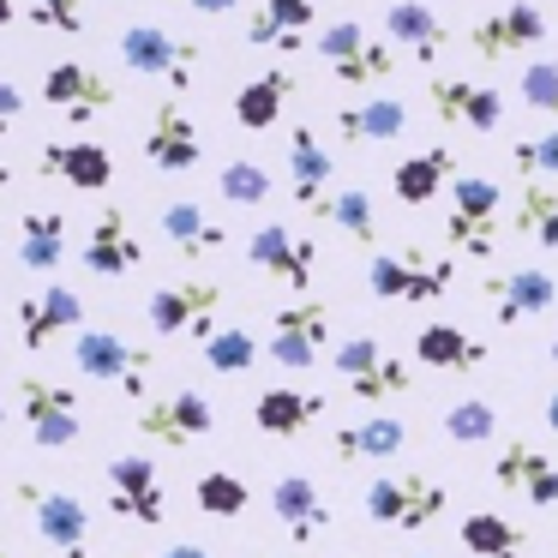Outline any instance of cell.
<instances>
[{
	"label": "cell",
	"instance_id": "53",
	"mask_svg": "<svg viewBox=\"0 0 558 558\" xmlns=\"http://www.w3.org/2000/svg\"><path fill=\"white\" fill-rule=\"evenodd\" d=\"M553 366H558V318H553Z\"/></svg>",
	"mask_w": 558,
	"mask_h": 558
},
{
	"label": "cell",
	"instance_id": "19",
	"mask_svg": "<svg viewBox=\"0 0 558 558\" xmlns=\"http://www.w3.org/2000/svg\"><path fill=\"white\" fill-rule=\"evenodd\" d=\"M145 162L157 174H193L205 162V138H198L193 114L181 109V97L157 102V114L145 126Z\"/></svg>",
	"mask_w": 558,
	"mask_h": 558
},
{
	"label": "cell",
	"instance_id": "30",
	"mask_svg": "<svg viewBox=\"0 0 558 558\" xmlns=\"http://www.w3.org/2000/svg\"><path fill=\"white\" fill-rule=\"evenodd\" d=\"M318 414H325V397L318 390H294V385H270L253 402V426L265 438H301V433H313Z\"/></svg>",
	"mask_w": 558,
	"mask_h": 558
},
{
	"label": "cell",
	"instance_id": "32",
	"mask_svg": "<svg viewBox=\"0 0 558 558\" xmlns=\"http://www.w3.org/2000/svg\"><path fill=\"white\" fill-rule=\"evenodd\" d=\"M337 133L349 145H390V138L409 133V102L402 97H361L337 109Z\"/></svg>",
	"mask_w": 558,
	"mask_h": 558
},
{
	"label": "cell",
	"instance_id": "39",
	"mask_svg": "<svg viewBox=\"0 0 558 558\" xmlns=\"http://www.w3.org/2000/svg\"><path fill=\"white\" fill-rule=\"evenodd\" d=\"M409 390H414V366H409V361H397V354H385V361L366 366L361 378H349V397H354V402H366V409H385V402L409 397Z\"/></svg>",
	"mask_w": 558,
	"mask_h": 558
},
{
	"label": "cell",
	"instance_id": "25",
	"mask_svg": "<svg viewBox=\"0 0 558 558\" xmlns=\"http://www.w3.org/2000/svg\"><path fill=\"white\" fill-rule=\"evenodd\" d=\"M337 462H397L409 450V421L402 414H361L330 433Z\"/></svg>",
	"mask_w": 558,
	"mask_h": 558
},
{
	"label": "cell",
	"instance_id": "48",
	"mask_svg": "<svg viewBox=\"0 0 558 558\" xmlns=\"http://www.w3.org/2000/svg\"><path fill=\"white\" fill-rule=\"evenodd\" d=\"M181 7H193V13H205V19H229L241 0H181Z\"/></svg>",
	"mask_w": 558,
	"mask_h": 558
},
{
	"label": "cell",
	"instance_id": "36",
	"mask_svg": "<svg viewBox=\"0 0 558 558\" xmlns=\"http://www.w3.org/2000/svg\"><path fill=\"white\" fill-rule=\"evenodd\" d=\"M510 234H522V241L558 253V193H553V181H522L517 217H510Z\"/></svg>",
	"mask_w": 558,
	"mask_h": 558
},
{
	"label": "cell",
	"instance_id": "34",
	"mask_svg": "<svg viewBox=\"0 0 558 558\" xmlns=\"http://www.w3.org/2000/svg\"><path fill=\"white\" fill-rule=\"evenodd\" d=\"M66 246H73V222L61 210H25L19 217V265L25 270H61L66 265Z\"/></svg>",
	"mask_w": 558,
	"mask_h": 558
},
{
	"label": "cell",
	"instance_id": "16",
	"mask_svg": "<svg viewBox=\"0 0 558 558\" xmlns=\"http://www.w3.org/2000/svg\"><path fill=\"white\" fill-rule=\"evenodd\" d=\"M78 330H85V301H78V289H66V282H49L43 294H25V301H19V349L25 354H43L49 342L78 337Z\"/></svg>",
	"mask_w": 558,
	"mask_h": 558
},
{
	"label": "cell",
	"instance_id": "27",
	"mask_svg": "<svg viewBox=\"0 0 558 558\" xmlns=\"http://www.w3.org/2000/svg\"><path fill=\"white\" fill-rule=\"evenodd\" d=\"M385 31H390V43L397 49H409L414 61L433 73L438 61H445V49H450V31H445V19L426 7V0H390V13H385Z\"/></svg>",
	"mask_w": 558,
	"mask_h": 558
},
{
	"label": "cell",
	"instance_id": "12",
	"mask_svg": "<svg viewBox=\"0 0 558 558\" xmlns=\"http://www.w3.org/2000/svg\"><path fill=\"white\" fill-rule=\"evenodd\" d=\"M426 97H433V109H438L445 126H469V133H481V138L505 126V90L486 85V78L433 73L426 78Z\"/></svg>",
	"mask_w": 558,
	"mask_h": 558
},
{
	"label": "cell",
	"instance_id": "18",
	"mask_svg": "<svg viewBox=\"0 0 558 558\" xmlns=\"http://www.w3.org/2000/svg\"><path fill=\"white\" fill-rule=\"evenodd\" d=\"M486 301H493V318L498 325H522V318H541L558 306V277L553 270H534V265H517V270H486Z\"/></svg>",
	"mask_w": 558,
	"mask_h": 558
},
{
	"label": "cell",
	"instance_id": "2",
	"mask_svg": "<svg viewBox=\"0 0 558 558\" xmlns=\"http://www.w3.org/2000/svg\"><path fill=\"white\" fill-rule=\"evenodd\" d=\"M114 54H121L126 73L157 78V85H169L174 97H186V90H193L198 61H205V49H198L193 37H174V31H162V25H121Z\"/></svg>",
	"mask_w": 558,
	"mask_h": 558
},
{
	"label": "cell",
	"instance_id": "5",
	"mask_svg": "<svg viewBox=\"0 0 558 558\" xmlns=\"http://www.w3.org/2000/svg\"><path fill=\"white\" fill-rule=\"evenodd\" d=\"M505 186L486 174H457L450 181V217H445V241L469 258H493L498 229H505Z\"/></svg>",
	"mask_w": 558,
	"mask_h": 558
},
{
	"label": "cell",
	"instance_id": "43",
	"mask_svg": "<svg viewBox=\"0 0 558 558\" xmlns=\"http://www.w3.org/2000/svg\"><path fill=\"white\" fill-rule=\"evenodd\" d=\"M510 162H517L522 181H546V174H558V126L522 133L517 145H510Z\"/></svg>",
	"mask_w": 558,
	"mask_h": 558
},
{
	"label": "cell",
	"instance_id": "37",
	"mask_svg": "<svg viewBox=\"0 0 558 558\" xmlns=\"http://www.w3.org/2000/svg\"><path fill=\"white\" fill-rule=\"evenodd\" d=\"M198 354H205V366H210V373H222V378H241V373H253V366H258V354H265V342H258L246 325H217L205 342H198Z\"/></svg>",
	"mask_w": 558,
	"mask_h": 558
},
{
	"label": "cell",
	"instance_id": "22",
	"mask_svg": "<svg viewBox=\"0 0 558 558\" xmlns=\"http://www.w3.org/2000/svg\"><path fill=\"white\" fill-rule=\"evenodd\" d=\"M37 162H43V174L66 181L73 193H109V181H114V157L97 138H43Z\"/></svg>",
	"mask_w": 558,
	"mask_h": 558
},
{
	"label": "cell",
	"instance_id": "38",
	"mask_svg": "<svg viewBox=\"0 0 558 558\" xmlns=\"http://www.w3.org/2000/svg\"><path fill=\"white\" fill-rule=\"evenodd\" d=\"M193 498H198V510H205V517L234 522L246 505H253V486H246L234 469H205V474L193 481Z\"/></svg>",
	"mask_w": 558,
	"mask_h": 558
},
{
	"label": "cell",
	"instance_id": "56",
	"mask_svg": "<svg viewBox=\"0 0 558 558\" xmlns=\"http://www.w3.org/2000/svg\"><path fill=\"white\" fill-rule=\"evenodd\" d=\"M421 558H426V553H421Z\"/></svg>",
	"mask_w": 558,
	"mask_h": 558
},
{
	"label": "cell",
	"instance_id": "47",
	"mask_svg": "<svg viewBox=\"0 0 558 558\" xmlns=\"http://www.w3.org/2000/svg\"><path fill=\"white\" fill-rule=\"evenodd\" d=\"M25 114V90L13 85V78H0V138L13 133V121Z\"/></svg>",
	"mask_w": 558,
	"mask_h": 558
},
{
	"label": "cell",
	"instance_id": "17",
	"mask_svg": "<svg viewBox=\"0 0 558 558\" xmlns=\"http://www.w3.org/2000/svg\"><path fill=\"white\" fill-rule=\"evenodd\" d=\"M114 78H102L97 66H85V61H54L49 73H43V102H49L54 114H66L73 126H85V121H97L102 109H114Z\"/></svg>",
	"mask_w": 558,
	"mask_h": 558
},
{
	"label": "cell",
	"instance_id": "49",
	"mask_svg": "<svg viewBox=\"0 0 558 558\" xmlns=\"http://www.w3.org/2000/svg\"><path fill=\"white\" fill-rule=\"evenodd\" d=\"M145 558H210L198 541H174V546H162V553H145Z\"/></svg>",
	"mask_w": 558,
	"mask_h": 558
},
{
	"label": "cell",
	"instance_id": "7",
	"mask_svg": "<svg viewBox=\"0 0 558 558\" xmlns=\"http://www.w3.org/2000/svg\"><path fill=\"white\" fill-rule=\"evenodd\" d=\"M217 313H222V282H210V277H174L162 289H150V301H145V318L157 337L205 342L217 330Z\"/></svg>",
	"mask_w": 558,
	"mask_h": 558
},
{
	"label": "cell",
	"instance_id": "55",
	"mask_svg": "<svg viewBox=\"0 0 558 558\" xmlns=\"http://www.w3.org/2000/svg\"><path fill=\"white\" fill-rule=\"evenodd\" d=\"M0 558H13V553H0Z\"/></svg>",
	"mask_w": 558,
	"mask_h": 558
},
{
	"label": "cell",
	"instance_id": "46",
	"mask_svg": "<svg viewBox=\"0 0 558 558\" xmlns=\"http://www.w3.org/2000/svg\"><path fill=\"white\" fill-rule=\"evenodd\" d=\"M385 354H390L385 342H378V337H366V330H361V337H349V342H337V349H330V366H337V378L349 385V378H361L366 366H378Z\"/></svg>",
	"mask_w": 558,
	"mask_h": 558
},
{
	"label": "cell",
	"instance_id": "9",
	"mask_svg": "<svg viewBox=\"0 0 558 558\" xmlns=\"http://www.w3.org/2000/svg\"><path fill=\"white\" fill-rule=\"evenodd\" d=\"M133 426H138V438H150V445H162V450H186L193 438L217 433V409H210L205 390L181 385V390H162V397L138 402Z\"/></svg>",
	"mask_w": 558,
	"mask_h": 558
},
{
	"label": "cell",
	"instance_id": "52",
	"mask_svg": "<svg viewBox=\"0 0 558 558\" xmlns=\"http://www.w3.org/2000/svg\"><path fill=\"white\" fill-rule=\"evenodd\" d=\"M13 193V169H7V162H0V198Z\"/></svg>",
	"mask_w": 558,
	"mask_h": 558
},
{
	"label": "cell",
	"instance_id": "45",
	"mask_svg": "<svg viewBox=\"0 0 558 558\" xmlns=\"http://www.w3.org/2000/svg\"><path fill=\"white\" fill-rule=\"evenodd\" d=\"M25 19L49 37H85V0H31Z\"/></svg>",
	"mask_w": 558,
	"mask_h": 558
},
{
	"label": "cell",
	"instance_id": "35",
	"mask_svg": "<svg viewBox=\"0 0 558 558\" xmlns=\"http://www.w3.org/2000/svg\"><path fill=\"white\" fill-rule=\"evenodd\" d=\"M457 541L469 546L474 558H529V534H522V522H510L505 510H469Z\"/></svg>",
	"mask_w": 558,
	"mask_h": 558
},
{
	"label": "cell",
	"instance_id": "4",
	"mask_svg": "<svg viewBox=\"0 0 558 558\" xmlns=\"http://www.w3.org/2000/svg\"><path fill=\"white\" fill-rule=\"evenodd\" d=\"M318 61L337 73V85L349 90H378L385 78H397V49L390 43H378L366 25H354V19H337V25H325L313 37Z\"/></svg>",
	"mask_w": 558,
	"mask_h": 558
},
{
	"label": "cell",
	"instance_id": "54",
	"mask_svg": "<svg viewBox=\"0 0 558 558\" xmlns=\"http://www.w3.org/2000/svg\"><path fill=\"white\" fill-rule=\"evenodd\" d=\"M0 426H7V402H0Z\"/></svg>",
	"mask_w": 558,
	"mask_h": 558
},
{
	"label": "cell",
	"instance_id": "40",
	"mask_svg": "<svg viewBox=\"0 0 558 558\" xmlns=\"http://www.w3.org/2000/svg\"><path fill=\"white\" fill-rule=\"evenodd\" d=\"M438 426H445L450 445H493L498 438V409L486 397H462V402H450V409L438 414Z\"/></svg>",
	"mask_w": 558,
	"mask_h": 558
},
{
	"label": "cell",
	"instance_id": "15",
	"mask_svg": "<svg viewBox=\"0 0 558 558\" xmlns=\"http://www.w3.org/2000/svg\"><path fill=\"white\" fill-rule=\"evenodd\" d=\"M19 498L31 505V522H37V534L54 546V553L61 558H90V510H85V498L43 493L37 481H19Z\"/></svg>",
	"mask_w": 558,
	"mask_h": 558
},
{
	"label": "cell",
	"instance_id": "14",
	"mask_svg": "<svg viewBox=\"0 0 558 558\" xmlns=\"http://www.w3.org/2000/svg\"><path fill=\"white\" fill-rule=\"evenodd\" d=\"M546 43V13L534 7V0H510V7H498V13H481L469 25V49L481 54V61H510V54H529Z\"/></svg>",
	"mask_w": 558,
	"mask_h": 558
},
{
	"label": "cell",
	"instance_id": "31",
	"mask_svg": "<svg viewBox=\"0 0 558 558\" xmlns=\"http://www.w3.org/2000/svg\"><path fill=\"white\" fill-rule=\"evenodd\" d=\"M162 234H169V246L186 258V265H198V258H217L222 246H229V229H222V222L210 217L205 205H193V198H174V205H162Z\"/></svg>",
	"mask_w": 558,
	"mask_h": 558
},
{
	"label": "cell",
	"instance_id": "33",
	"mask_svg": "<svg viewBox=\"0 0 558 558\" xmlns=\"http://www.w3.org/2000/svg\"><path fill=\"white\" fill-rule=\"evenodd\" d=\"M450 181H457V150L450 145H433V150H421V157H402L397 169H390L397 205H433Z\"/></svg>",
	"mask_w": 558,
	"mask_h": 558
},
{
	"label": "cell",
	"instance_id": "26",
	"mask_svg": "<svg viewBox=\"0 0 558 558\" xmlns=\"http://www.w3.org/2000/svg\"><path fill=\"white\" fill-rule=\"evenodd\" d=\"M294 73L289 66H270V73H258V78H246L241 90H234V126L241 133H270V126H282V114H289V102H294Z\"/></svg>",
	"mask_w": 558,
	"mask_h": 558
},
{
	"label": "cell",
	"instance_id": "6",
	"mask_svg": "<svg viewBox=\"0 0 558 558\" xmlns=\"http://www.w3.org/2000/svg\"><path fill=\"white\" fill-rule=\"evenodd\" d=\"M19 421H25V433H31L37 450H66V445H78V433H85L78 390L61 385V378H43V373L19 378Z\"/></svg>",
	"mask_w": 558,
	"mask_h": 558
},
{
	"label": "cell",
	"instance_id": "1",
	"mask_svg": "<svg viewBox=\"0 0 558 558\" xmlns=\"http://www.w3.org/2000/svg\"><path fill=\"white\" fill-rule=\"evenodd\" d=\"M361 505H366V517H373L378 529L414 534V529H433V522L450 510V486L438 481V474H426V469H390V474H373V481H366Z\"/></svg>",
	"mask_w": 558,
	"mask_h": 558
},
{
	"label": "cell",
	"instance_id": "50",
	"mask_svg": "<svg viewBox=\"0 0 558 558\" xmlns=\"http://www.w3.org/2000/svg\"><path fill=\"white\" fill-rule=\"evenodd\" d=\"M541 421H546V426H553V433H558V390H553V397L541 402Z\"/></svg>",
	"mask_w": 558,
	"mask_h": 558
},
{
	"label": "cell",
	"instance_id": "23",
	"mask_svg": "<svg viewBox=\"0 0 558 558\" xmlns=\"http://www.w3.org/2000/svg\"><path fill=\"white\" fill-rule=\"evenodd\" d=\"M270 510H277V522L289 529L294 546H313L318 534L330 529L325 493H318V481H313V474H301V469H289V474H277V481H270Z\"/></svg>",
	"mask_w": 558,
	"mask_h": 558
},
{
	"label": "cell",
	"instance_id": "44",
	"mask_svg": "<svg viewBox=\"0 0 558 558\" xmlns=\"http://www.w3.org/2000/svg\"><path fill=\"white\" fill-rule=\"evenodd\" d=\"M517 97L529 102L534 114H553V121H558V54H541V61H529V66H522Z\"/></svg>",
	"mask_w": 558,
	"mask_h": 558
},
{
	"label": "cell",
	"instance_id": "42",
	"mask_svg": "<svg viewBox=\"0 0 558 558\" xmlns=\"http://www.w3.org/2000/svg\"><path fill=\"white\" fill-rule=\"evenodd\" d=\"M330 222H337L349 241L373 246L378 241V205H373V193H366V186H337V193H330Z\"/></svg>",
	"mask_w": 558,
	"mask_h": 558
},
{
	"label": "cell",
	"instance_id": "10",
	"mask_svg": "<svg viewBox=\"0 0 558 558\" xmlns=\"http://www.w3.org/2000/svg\"><path fill=\"white\" fill-rule=\"evenodd\" d=\"M246 258H253L258 277L282 282V289L294 294H313V277H318V241L301 229H289V222H258L253 234H246Z\"/></svg>",
	"mask_w": 558,
	"mask_h": 558
},
{
	"label": "cell",
	"instance_id": "28",
	"mask_svg": "<svg viewBox=\"0 0 558 558\" xmlns=\"http://www.w3.org/2000/svg\"><path fill=\"white\" fill-rule=\"evenodd\" d=\"M313 0H258V13L246 19V43L253 49H277V54H301L306 31H313Z\"/></svg>",
	"mask_w": 558,
	"mask_h": 558
},
{
	"label": "cell",
	"instance_id": "11",
	"mask_svg": "<svg viewBox=\"0 0 558 558\" xmlns=\"http://www.w3.org/2000/svg\"><path fill=\"white\" fill-rule=\"evenodd\" d=\"M330 349V306L325 301H294L282 313H270V337H265V354L289 373H306L318 366V354Z\"/></svg>",
	"mask_w": 558,
	"mask_h": 558
},
{
	"label": "cell",
	"instance_id": "41",
	"mask_svg": "<svg viewBox=\"0 0 558 558\" xmlns=\"http://www.w3.org/2000/svg\"><path fill=\"white\" fill-rule=\"evenodd\" d=\"M217 193H222V205H234V210H258L270 198V169L253 157H234V162H222Z\"/></svg>",
	"mask_w": 558,
	"mask_h": 558
},
{
	"label": "cell",
	"instance_id": "24",
	"mask_svg": "<svg viewBox=\"0 0 558 558\" xmlns=\"http://www.w3.org/2000/svg\"><path fill=\"white\" fill-rule=\"evenodd\" d=\"M493 481L505 486V493L529 498V505H558V462L546 457L541 445H529V438H510V445L498 450Z\"/></svg>",
	"mask_w": 558,
	"mask_h": 558
},
{
	"label": "cell",
	"instance_id": "29",
	"mask_svg": "<svg viewBox=\"0 0 558 558\" xmlns=\"http://www.w3.org/2000/svg\"><path fill=\"white\" fill-rule=\"evenodd\" d=\"M414 361L438 366V373H481L486 366V342L474 330L450 325V318H433V325L414 330Z\"/></svg>",
	"mask_w": 558,
	"mask_h": 558
},
{
	"label": "cell",
	"instance_id": "21",
	"mask_svg": "<svg viewBox=\"0 0 558 558\" xmlns=\"http://www.w3.org/2000/svg\"><path fill=\"white\" fill-rule=\"evenodd\" d=\"M289 193L301 210H313L318 222H330V193H337V157L318 145L313 126L289 133Z\"/></svg>",
	"mask_w": 558,
	"mask_h": 558
},
{
	"label": "cell",
	"instance_id": "13",
	"mask_svg": "<svg viewBox=\"0 0 558 558\" xmlns=\"http://www.w3.org/2000/svg\"><path fill=\"white\" fill-rule=\"evenodd\" d=\"M102 486H109V510L121 522L157 529V522L169 517V486H162V474L150 457H114L109 474H102Z\"/></svg>",
	"mask_w": 558,
	"mask_h": 558
},
{
	"label": "cell",
	"instance_id": "8",
	"mask_svg": "<svg viewBox=\"0 0 558 558\" xmlns=\"http://www.w3.org/2000/svg\"><path fill=\"white\" fill-rule=\"evenodd\" d=\"M73 366L85 378H97V385H114V390H126L133 402H145V385H150V354L145 349H133V342L121 337V330H109V325H97V330H78L73 337Z\"/></svg>",
	"mask_w": 558,
	"mask_h": 558
},
{
	"label": "cell",
	"instance_id": "51",
	"mask_svg": "<svg viewBox=\"0 0 558 558\" xmlns=\"http://www.w3.org/2000/svg\"><path fill=\"white\" fill-rule=\"evenodd\" d=\"M13 19H19V0H0V31L13 25Z\"/></svg>",
	"mask_w": 558,
	"mask_h": 558
},
{
	"label": "cell",
	"instance_id": "3",
	"mask_svg": "<svg viewBox=\"0 0 558 558\" xmlns=\"http://www.w3.org/2000/svg\"><path fill=\"white\" fill-rule=\"evenodd\" d=\"M450 282H457V258L450 253H421V246H409V253H378L373 265H366V289H373L378 301L433 306V301L450 294Z\"/></svg>",
	"mask_w": 558,
	"mask_h": 558
},
{
	"label": "cell",
	"instance_id": "20",
	"mask_svg": "<svg viewBox=\"0 0 558 558\" xmlns=\"http://www.w3.org/2000/svg\"><path fill=\"white\" fill-rule=\"evenodd\" d=\"M85 270L90 277H102V282H114V277H133L138 265H145V234L133 229V217H126L121 205H109L97 222H90V234H85Z\"/></svg>",
	"mask_w": 558,
	"mask_h": 558
}]
</instances>
